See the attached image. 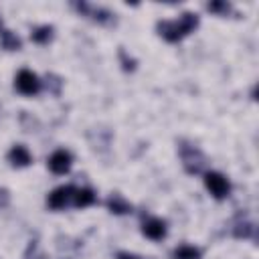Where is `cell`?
I'll use <instances>...</instances> for the list:
<instances>
[{
    "label": "cell",
    "instance_id": "obj_21",
    "mask_svg": "<svg viewBox=\"0 0 259 259\" xmlns=\"http://www.w3.org/2000/svg\"><path fill=\"white\" fill-rule=\"evenodd\" d=\"M10 204V192L0 186V208H6Z\"/></svg>",
    "mask_w": 259,
    "mask_h": 259
},
{
    "label": "cell",
    "instance_id": "obj_3",
    "mask_svg": "<svg viewBox=\"0 0 259 259\" xmlns=\"http://www.w3.org/2000/svg\"><path fill=\"white\" fill-rule=\"evenodd\" d=\"M73 8L81 14V16H89L91 20H95V22H99V24H107V26H111V24H115V14L111 12V10H107V8H101V6H91V4H87V2H73Z\"/></svg>",
    "mask_w": 259,
    "mask_h": 259
},
{
    "label": "cell",
    "instance_id": "obj_1",
    "mask_svg": "<svg viewBox=\"0 0 259 259\" xmlns=\"http://www.w3.org/2000/svg\"><path fill=\"white\" fill-rule=\"evenodd\" d=\"M198 26V14L182 12L176 20H160L156 24L158 34L168 42H178Z\"/></svg>",
    "mask_w": 259,
    "mask_h": 259
},
{
    "label": "cell",
    "instance_id": "obj_17",
    "mask_svg": "<svg viewBox=\"0 0 259 259\" xmlns=\"http://www.w3.org/2000/svg\"><path fill=\"white\" fill-rule=\"evenodd\" d=\"M206 10H208V12H214V14H219V16H227L233 8H231L229 2H208V4H206Z\"/></svg>",
    "mask_w": 259,
    "mask_h": 259
},
{
    "label": "cell",
    "instance_id": "obj_2",
    "mask_svg": "<svg viewBox=\"0 0 259 259\" xmlns=\"http://www.w3.org/2000/svg\"><path fill=\"white\" fill-rule=\"evenodd\" d=\"M180 152V160H182V166L188 174H202L204 168H206V156L196 148V146H190V144H182L178 148Z\"/></svg>",
    "mask_w": 259,
    "mask_h": 259
},
{
    "label": "cell",
    "instance_id": "obj_16",
    "mask_svg": "<svg viewBox=\"0 0 259 259\" xmlns=\"http://www.w3.org/2000/svg\"><path fill=\"white\" fill-rule=\"evenodd\" d=\"M45 89H47L49 93H53V95H61L63 79H61L59 75H55V73H49V75L45 77Z\"/></svg>",
    "mask_w": 259,
    "mask_h": 259
},
{
    "label": "cell",
    "instance_id": "obj_5",
    "mask_svg": "<svg viewBox=\"0 0 259 259\" xmlns=\"http://www.w3.org/2000/svg\"><path fill=\"white\" fill-rule=\"evenodd\" d=\"M204 186L217 200L227 198L231 192V184L221 172H204Z\"/></svg>",
    "mask_w": 259,
    "mask_h": 259
},
{
    "label": "cell",
    "instance_id": "obj_8",
    "mask_svg": "<svg viewBox=\"0 0 259 259\" xmlns=\"http://www.w3.org/2000/svg\"><path fill=\"white\" fill-rule=\"evenodd\" d=\"M142 233L152 241H162L166 237V221H162L158 217H144Z\"/></svg>",
    "mask_w": 259,
    "mask_h": 259
},
{
    "label": "cell",
    "instance_id": "obj_13",
    "mask_svg": "<svg viewBox=\"0 0 259 259\" xmlns=\"http://www.w3.org/2000/svg\"><path fill=\"white\" fill-rule=\"evenodd\" d=\"M53 26L51 24H42V26H36L30 30V40L36 42V45H49L53 40Z\"/></svg>",
    "mask_w": 259,
    "mask_h": 259
},
{
    "label": "cell",
    "instance_id": "obj_22",
    "mask_svg": "<svg viewBox=\"0 0 259 259\" xmlns=\"http://www.w3.org/2000/svg\"><path fill=\"white\" fill-rule=\"evenodd\" d=\"M115 259H144V257L134 255V253H127V251H119V253L115 255ZM148 259H152V257H148Z\"/></svg>",
    "mask_w": 259,
    "mask_h": 259
},
{
    "label": "cell",
    "instance_id": "obj_14",
    "mask_svg": "<svg viewBox=\"0 0 259 259\" xmlns=\"http://www.w3.org/2000/svg\"><path fill=\"white\" fill-rule=\"evenodd\" d=\"M0 47L6 49V51H20V49H22V40H20L12 30L2 28V30H0Z\"/></svg>",
    "mask_w": 259,
    "mask_h": 259
},
{
    "label": "cell",
    "instance_id": "obj_20",
    "mask_svg": "<svg viewBox=\"0 0 259 259\" xmlns=\"http://www.w3.org/2000/svg\"><path fill=\"white\" fill-rule=\"evenodd\" d=\"M20 125H22L24 132H32V127H36L38 121H36L28 111H22V113H20Z\"/></svg>",
    "mask_w": 259,
    "mask_h": 259
},
{
    "label": "cell",
    "instance_id": "obj_6",
    "mask_svg": "<svg viewBox=\"0 0 259 259\" xmlns=\"http://www.w3.org/2000/svg\"><path fill=\"white\" fill-rule=\"evenodd\" d=\"M73 194H75V186H71V184L59 186V188H55V190L47 196V206H49L51 210H63V208H67V206L71 204Z\"/></svg>",
    "mask_w": 259,
    "mask_h": 259
},
{
    "label": "cell",
    "instance_id": "obj_15",
    "mask_svg": "<svg viewBox=\"0 0 259 259\" xmlns=\"http://www.w3.org/2000/svg\"><path fill=\"white\" fill-rule=\"evenodd\" d=\"M253 235H255V225L253 223L239 219L233 225V237H237V239H251Z\"/></svg>",
    "mask_w": 259,
    "mask_h": 259
},
{
    "label": "cell",
    "instance_id": "obj_11",
    "mask_svg": "<svg viewBox=\"0 0 259 259\" xmlns=\"http://www.w3.org/2000/svg\"><path fill=\"white\" fill-rule=\"evenodd\" d=\"M105 206L109 212L113 214H127L132 212V204L121 196V194H111L107 200H105Z\"/></svg>",
    "mask_w": 259,
    "mask_h": 259
},
{
    "label": "cell",
    "instance_id": "obj_19",
    "mask_svg": "<svg viewBox=\"0 0 259 259\" xmlns=\"http://www.w3.org/2000/svg\"><path fill=\"white\" fill-rule=\"evenodd\" d=\"M117 57H119V63H121V69H123V71H134V69H136V59L127 57V53H125L123 49H119Z\"/></svg>",
    "mask_w": 259,
    "mask_h": 259
},
{
    "label": "cell",
    "instance_id": "obj_7",
    "mask_svg": "<svg viewBox=\"0 0 259 259\" xmlns=\"http://www.w3.org/2000/svg\"><path fill=\"white\" fill-rule=\"evenodd\" d=\"M71 164H73V156L67 152V150H55L51 156H49V170L53 174H67L71 170Z\"/></svg>",
    "mask_w": 259,
    "mask_h": 259
},
{
    "label": "cell",
    "instance_id": "obj_23",
    "mask_svg": "<svg viewBox=\"0 0 259 259\" xmlns=\"http://www.w3.org/2000/svg\"><path fill=\"white\" fill-rule=\"evenodd\" d=\"M0 30H2V18H0Z\"/></svg>",
    "mask_w": 259,
    "mask_h": 259
},
{
    "label": "cell",
    "instance_id": "obj_18",
    "mask_svg": "<svg viewBox=\"0 0 259 259\" xmlns=\"http://www.w3.org/2000/svg\"><path fill=\"white\" fill-rule=\"evenodd\" d=\"M24 259H47V255L38 249V243L36 241H30L26 251H24Z\"/></svg>",
    "mask_w": 259,
    "mask_h": 259
},
{
    "label": "cell",
    "instance_id": "obj_12",
    "mask_svg": "<svg viewBox=\"0 0 259 259\" xmlns=\"http://www.w3.org/2000/svg\"><path fill=\"white\" fill-rule=\"evenodd\" d=\"M200 257H202V251L194 245H178L170 253V259H200Z\"/></svg>",
    "mask_w": 259,
    "mask_h": 259
},
{
    "label": "cell",
    "instance_id": "obj_9",
    "mask_svg": "<svg viewBox=\"0 0 259 259\" xmlns=\"http://www.w3.org/2000/svg\"><path fill=\"white\" fill-rule=\"evenodd\" d=\"M8 162H10L14 168H24V166H28V164L32 162V156H30V152H28L26 146L16 144V146H12L10 152H8Z\"/></svg>",
    "mask_w": 259,
    "mask_h": 259
},
{
    "label": "cell",
    "instance_id": "obj_4",
    "mask_svg": "<svg viewBox=\"0 0 259 259\" xmlns=\"http://www.w3.org/2000/svg\"><path fill=\"white\" fill-rule=\"evenodd\" d=\"M14 87L18 93L22 95H36L42 87V81L28 69H20L16 73V79H14Z\"/></svg>",
    "mask_w": 259,
    "mask_h": 259
},
{
    "label": "cell",
    "instance_id": "obj_10",
    "mask_svg": "<svg viewBox=\"0 0 259 259\" xmlns=\"http://www.w3.org/2000/svg\"><path fill=\"white\" fill-rule=\"evenodd\" d=\"M95 200H97V196H95V192L91 188H75L71 204L77 206V208H85V206L95 204Z\"/></svg>",
    "mask_w": 259,
    "mask_h": 259
}]
</instances>
